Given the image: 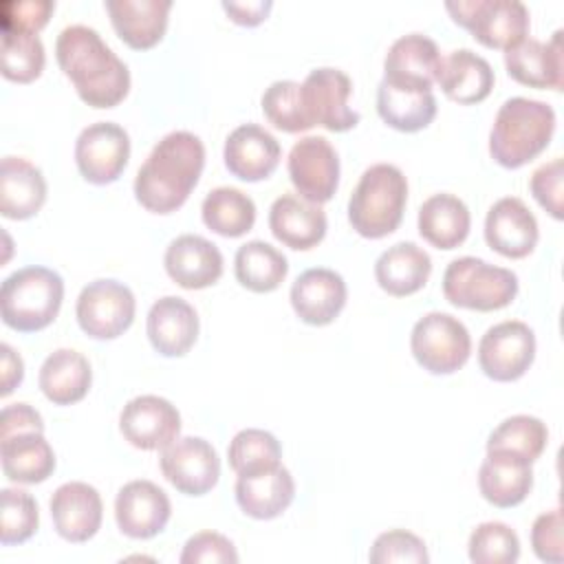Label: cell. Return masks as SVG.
<instances>
[{
    "label": "cell",
    "instance_id": "obj_1",
    "mask_svg": "<svg viewBox=\"0 0 564 564\" xmlns=\"http://www.w3.org/2000/svg\"><path fill=\"white\" fill-rule=\"evenodd\" d=\"M55 57L79 99L93 108H112L130 90L128 64L86 24H70L59 31Z\"/></svg>",
    "mask_w": 564,
    "mask_h": 564
},
{
    "label": "cell",
    "instance_id": "obj_2",
    "mask_svg": "<svg viewBox=\"0 0 564 564\" xmlns=\"http://www.w3.org/2000/svg\"><path fill=\"white\" fill-rule=\"evenodd\" d=\"M205 167V145L187 130L167 132L134 176L137 200L154 214L178 209L196 187Z\"/></svg>",
    "mask_w": 564,
    "mask_h": 564
},
{
    "label": "cell",
    "instance_id": "obj_3",
    "mask_svg": "<svg viewBox=\"0 0 564 564\" xmlns=\"http://www.w3.org/2000/svg\"><path fill=\"white\" fill-rule=\"evenodd\" d=\"M553 132L555 110L551 104L511 97L496 112L489 132V154L498 165L518 170L549 148Z\"/></svg>",
    "mask_w": 564,
    "mask_h": 564
},
{
    "label": "cell",
    "instance_id": "obj_4",
    "mask_svg": "<svg viewBox=\"0 0 564 564\" xmlns=\"http://www.w3.org/2000/svg\"><path fill=\"white\" fill-rule=\"evenodd\" d=\"M405 203V174L392 163H375L359 176L348 198V220L359 236L377 240L401 225Z\"/></svg>",
    "mask_w": 564,
    "mask_h": 564
},
{
    "label": "cell",
    "instance_id": "obj_5",
    "mask_svg": "<svg viewBox=\"0 0 564 564\" xmlns=\"http://www.w3.org/2000/svg\"><path fill=\"white\" fill-rule=\"evenodd\" d=\"M64 280L48 267H22L7 275L0 286L2 322L20 333L46 328L59 313Z\"/></svg>",
    "mask_w": 564,
    "mask_h": 564
},
{
    "label": "cell",
    "instance_id": "obj_6",
    "mask_svg": "<svg viewBox=\"0 0 564 564\" xmlns=\"http://www.w3.org/2000/svg\"><path fill=\"white\" fill-rule=\"evenodd\" d=\"M443 295L452 306L469 311H498L518 295V275L476 256H463L443 273Z\"/></svg>",
    "mask_w": 564,
    "mask_h": 564
},
{
    "label": "cell",
    "instance_id": "obj_7",
    "mask_svg": "<svg viewBox=\"0 0 564 564\" xmlns=\"http://www.w3.org/2000/svg\"><path fill=\"white\" fill-rule=\"evenodd\" d=\"M410 350L416 364L432 375H452L471 355L467 326L443 311H430L416 319L410 333Z\"/></svg>",
    "mask_w": 564,
    "mask_h": 564
},
{
    "label": "cell",
    "instance_id": "obj_8",
    "mask_svg": "<svg viewBox=\"0 0 564 564\" xmlns=\"http://www.w3.org/2000/svg\"><path fill=\"white\" fill-rule=\"evenodd\" d=\"M452 20L487 48H511L529 33V9L520 0H447Z\"/></svg>",
    "mask_w": 564,
    "mask_h": 564
},
{
    "label": "cell",
    "instance_id": "obj_9",
    "mask_svg": "<svg viewBox=\"0 0 564 564\" xmlns=\"http://www.w3.org/2000/svg\"><path fill=\"white\" fill-rule=\"evenodd\" d=\"M134 293L112 278L88 282L75 304L77 324L93 339H115L123 335L134 319Z\"/></svg>",
    "mask_w": 564,
    "mask_h": 564
},
{
    "label": "cell",
    "instance_id": "obj_10",
    "mask_svg": "<svg viewBox=\"0 0 564 564\" xmlns=\"http://www.w3.org/2000/svg\"><path fill=\"white\" fill-rule=\"evenodd\" d=\"M352 93L350 77L333 66L313 68L300 84V99L311 126L330 132H346L359 123V112L348 106Z\"/></svg>",
    "mask_w": 564,
    "mask_h": 564
},
{
    "label": "cell",
    "instance_id": "obj_11",
    "mask_svg": "<svg viewBox=\"0 0 564 564\" xmlns=\"http://www.w3.org/2000/svg\"><path fill=\"white\" fill-rule=\"evenodd\" d=\"M535 359V335L520 319H505L485 330L478 344L480 370L494 381L520 379Z\"/></svg>",
    "mask_w": 564,
    "mask_h": 564
},
{
    "label": "cell",
    "instance_id": "obj_12",
    "mask_svg": "<svg viewBox=\"0 0 564 564\" xmlns=\"http://www.w3.org/2000/svg\"><path fill=\"white\" fill-rule=\"evenodd\" d=\"M159 467L165 480L185 496H203L220 478V458L212 443L200 436L174 438L161 449Z\"/></svg>",
    "mask_w": 564,
    "mask_h": 564
},
{
    "label": "cell",
    "instance_id": "obj_13",
    "mask_svg": "<svg viewBox=\"0 0 564 564\" xmlns=\"http://www.w3.org/2000/svg\"><path fill=\"white\" fill-rule=\"evenodd\" d=\"M297 194L315 205L330 200L339 185V156L326 137L308 134L293 143L286 161Z\"/></svg>",
    "mask_w": 564,
    "mask_h": 564
},
{
    "label": "cell",
    "instance_id": "obj_14",
    "mask_svg": "<svg viewBox=\"0 0 564 564\" xmlns=\"http://www.w3.org/2000/svg\"><path fill=\"white\" fill-rule=\"evenodd\" d=\"M130 159V137L115 121L86 126L75 141L79 174L93 185H108L121 176Z\"/></svg>",
    "mask_w": 564,
    "mask_h": 564
},
{
    "label": "cell",
    "instance_id": "obj_15",
    "mask_svg": "<svg viewBox=\"0 0 564 564\" xmlns=\"http://www.w3.org/2000/svg\"><path fill=\"white\" fill-rule=\"evenodd\" d=\"M119 430L132 447L154 452L178 438L181 414L167 399L159 394H141L123 405Z\"/></svg>",
    "mask_w": 564,
    "mask_h": 564
},
{
    "label": "cell",
    "instance_id": "obj_16",
    "mask_svg": "<svg viewBox=\"0 0 564 564\" xmlns=\"http://www.w3.org/2000/svg\"><path fill=\"white\" fill-rule=\"evenodd\" d=\"M441 66L436 42L423 33H408L394 40L383 59V82L414 93L432 90Z\"/></svg>",
    "mask_w": 564,
    "mask_h": 564
},
{
    "label": "cell",
    "instance_id": "obj_17",
    "mask_svg": "<svg viewBox=\"0 0 564 564\" xmlns=\"http://www.w3.org/2000/svg\"><path fill=\"white\" fill-rule=\"evenodd\" d=\"M172 516L167 494L152 480H130L115 498V520L123 535L150 540L159 535Z\"/></svg>",
    "mask_w": 564,
    "mask_h": 564
},
{
    "label": "cell",
    "instance_id": "obj_18",
    "mask_svg": "<svg viewBox=\"0 0 564 564\" xmlns=\"http://www.w3.org/2000/svg\"><path fill=\"white\" fill-rule=\"evenodd\" d=\"M51 520L59 538L73 544L88 542L101 527L104 502L99 491L82 480L59 485L51 496Z\"/></svg>",
    "mask_w": 564,
    "mask_h": 564
},
{
    "label": "cell",
    "instance_id": "obj_19",
    "mask_svg": "<svg viewBox=\"0 0 564 564\" xmlns=\"http://www.w3.org/2000/svg\"><path fill=\"white\" fill-rule=\"evenodd\" d=\"M505 66L509 77L522 86L531 88H553L564 86V44L562 29H557L549 42L535 37H524L505 51Z\"/></svg>",
    "mask_w": 564,
    "mask_h": 564
},
{
    "label": "cell",
    "instance_id": "obj_20",
    "mask_svg": "<svg viewBox=\"0 0 564 564\" xmlns=\"http://www.w3.org/2000/svg\"><path fill=\"white\" fill-rule=\"evenodd\" d=\"M540 238L538 220L533 212L518 196L498 198L485 218L487 245L511 260L527 258Z\"/></svg>",
    "mask_w": 564,
    "mask_h": 564
},
{
    "label": "cell",
    "instance_id": "obj_21",
    "mask_svg": "<svg viewBox=\"0 0 564 564\" xmlns=\"http://www.w3.org/2000/svg\"><path fill=\"white\" fill-rule=\"evenodd\" d=\"M278 139L258 123H242L229 132L223 148L225 167L240 181L269 178L280 163Z\"/></svg>",
    "mask_w": 564,
    "mask_h": 564
},
{
    "label": "cell",
    "instance_id": "obj_22",
    "mask_svg": "<svg viewBox=\"0 0 564 564\" xmlns=\"http://www.w3.org/2000/svg\"><path fill=\"white\" fill-rule=\"evenodd\" d=\"M346 282L344 278L326 267L306 269L291 284V306L295 315L311 326L330 324L346 304Z\"/></svg>",
    "mask_w": 564,
    "mask_h": 564
},
{
    "label": "cell",
    "instance_id": "obj_23",
    "mask_svg": "<svg viewBox=\"0 0 564 564\" xmlns=\"http://www.w3.org/2000/svg\"><path fill=\"white\" fill-rule=\"evenodd\" d=\"M167 275L183 289L196 291L218 282L223 275L220 249L196 234H183L174 238L163 256Z\"/></svg>",
    "mask_w": 564,
    "mask_h": 564
},
{
    "label": "cell",
    "instance_id": "obj_24",
    "mask_svg": "<svg viewBox=\"0 0 564 564\" xmlns=\"http://www.w3.org/2000/svg\"><path fill=\"white\" fill-rule=\"evenodd\" d=\"M145 330L152 348L159 355L183 357L198 337V315L187 300L165 295L150 306Z\"/></svg>",
    "mask_w": 564,
    "mask_h": 564
},
{
    "label": "cell",
    "instance_id": "obj_25",
    "mask_svg": "<svg viewBox=\"0 0 564 564\" xmlns=\"http://www.w3.org/2000/svg\"><path fill=\"white\" fill-rule=\"evenodd\" d=\"M326 227L324 209L295 194H282L271 203L269 229L275 240L291 249H313L324 240Z\"/></svg>",
    "mask_w": 564,
    "mask_h": 564
},
{
    "label": "cell",
    "instance_id": "obj_26",
    "mask_svg": "<svg viewBox=\"0 0 564 564\" xmlns=\"http://www.w3.org/2000/svg\"><path fill=\"white\" fill-rule=\"evenodd\" d=\"M533 487L531 463L509 452H487L478 469V489L482 498L498 507L509 509L520 505Z\"/></svg>",
    "mask_w": 564,
    "mask_h": 564
},
{
    "label": "cell",
    "instance_id": "obj_27",
    "mask_svg": "<svg viewBox=\"0 0 564 564\" xmlns=\"http://www.w3.org/2000/svg\"><path fill=\"white\" fill-rule=\"evenodd\" d=\"M170 9L172 0H106L117 35L137 51L152 48L163 40Z\"/></svg>",
    "mask_w": 564,
    "mask_h": 564
},
{
    "label": "cell",
    "instance_id": "obj_28",
    "mask_svg": "<svg viewBox=\"0 0 564 564\" xmlns=\"http://www.w3.org/2000/svg\"><path fill=\"white\" fill-rule=\"evenodd\" d=\"M496 75L491 64L469 48H456L441 57L436 84L456 104H478L489 97Z\"/></svg>",
    "mask_w": 564,
    "mask_h": 564
},
{
    "label": "cell",
    "instance_id": "obj_29",
    "mask_svg": "<svg viewBox=\"0 0 564 564\" xmlns=\"http://www.w3.org/2000/svg\"><path fill=\"white\" fill-rule=\"evenodd\" d=\"M295 498V482L286 467L278 465L269 471L238 476L236 502L245 516L253 520H273L282 516Z\"/></svg>",
    "mask_w": 564,
    "mask_h": 564
},
{
    "label": "cell",
    "instance_id": "obj_30",
    "mask_svg": "<svg viewBox=\"0 0 564 564\" xmlns=\"http://www.w3.org/2000/svg\"><path fill=\"white\" fill-rule=\"evenodd\" d=\"M46 200V181L31 161L4 156L0 165V212L4 218L35 216Z\"/></svg>",
    "mask_w": 564,
    "mask_h": 564
},
{
    "label": "cell",
    "instance_id": "obj_31",
    "mask_svg": "<svg viewBox=\"0 0 564 564\" xmlns=\"http://www.w3.org/2000/svg\"><path fill=\"white\" fill-rule=\"evenodd\" d=\"M432 273V260L425 249L414 242H397L388 247L375 262L377 284L394 297H405L425 286Z\"/></svg>",
    "mask_w": 564,
    "mask_h": 564
},
{
    "label": "cell",
    "instance_id": "obj_32",
    "mask_svg": "<svg viewBox=\"0 0 564 564\" xmlns=\"http://www.w3.org/2000/svg\"><path fill=\"white\" fill-rule=\"evenodd\" d=\"M2 474L22 485L44 482L55 469V454L42 432H18L0 438Z\"/></svg>",
    "mask_w": 564,
    "mask_h": 564
},
{
    "label": "cell",
    "instance_id": "obj_33",
    "mask_svg": "<svg viewBox=\"0 0 564 564\" xmlns=\"http://www.w3.org/2000/svg\"><path fill=\"white\" fill-rule=\"evenodd\" d=\"M37 381L51 403L70 405L88 394L93 370L82 352L73 348H57L44 359Z\"/></svg>",
    "mask_w": 564,
    "mask_h": 564
},
{
    "label": "cell",
    "instance_id": "obj_34",
    "mask_svg": "<svg viewBox=\"0 0 564 564\" xmlns=\"http://www.w3.org/2000/svg\"><path fill=\"white\" fill-rule=\"evenodd\" d=\"M419 234L423 240H427L436 249H456L465 242L471 216L467 205L447 192L432 194L423 205L419 207Z\"/></svg>",
    "mask_w": 564,
    "mask_h": 564
},
{
    "label": "cell",
    "instance_id": "obj_35",
    "mask_svg": "<svg viewBox=\"0 0 564 564\" xmlns=\"http://www.w3.org/2000/svg\"><path fill=\"white\" fill-rule=\"evenodd\" d=\"M236 280L253 291L269 293L275 291L289 273L286 256L264 240H249L238 247L234 258Z\"/></svg>",
    "mask_w": 564,
    "mask_h": 564
},
{
    "label": "cell",
    "instance_id": "obj_36",
    "mask_svg": "<svg viewBox=\"0 0 564 564\" xmlns=\"http://www.w3.org/2000/svg\"><path fill=\"white\" fill-rule=\"evenodd\" d=\"M377 112L390 128L399 132H419L436 117V99L432 90H403L381 79L377 88Z\"/></svg>",
    "mask_w": 564,
    "mask_h": 564
},
{
    "label": "cell",
    "instance_id": "obj_37",
    "mask_svg": "<svg viewBox=\"0 0 564 564\" xmlns=\"http://www.w3.org/2000/svg\"><path fill=\"white\" fill-rule=\"evenodd\" d=\"M203 223L218 236H245L256 223V203L238 187H216L207 192L200 205Z\"/></svg>",
    "mask_w": 564,
    "mask_h": 564
},
{
    "label": "cell",
    "instance_id": "obj_38",
    "mask_svg": "<svg viewBox=\"0 0 564 564\" xmlns=\"http://www.w3.org/2000/svg\"><path fill=\"white\" fill-rule=\"evenodd\" d=\"M546 443L549 430L542 419L531 414H513L491 430L487 452H509L533 463L542 456Z\"/></svg>",
    "mask_w": 564,
    "mask_h": 564
},
{
    "label": "cell",
    "instance_id": "obj_39",
    "mask_svg": "<svg viewBox=\"0 0 564 564\" xmlns=\"http://www.w3.org/2000/svg\"><path fill=\"white\" fill-rule=\"evenodd\" d=\"M227 458L229 467L238 476H251L282 465V445L271 432L247 427L231 438L227 447Z\"/></svg>",
    "mask_w": 564,
    "mask_h": 564
},
{
    "label": "cell",
    "instance_id": "obj_40",
    "mask_svg": "<svg viewBox=\"0 0 564 564\" xmlns=\"http://www.w3.org/2000/svg\"><path fill=\"white\" fill-rule=\"evenodd\" d=\"M44 44L37 33L2 29V75L9 82L29 84L44 70Z\"/></svg>",
    "mask_w": 564,
    "mask_h": 564
},
{
    "label": "cell",
    "instance_id": "obj_41",
    "mask_svg": "<svg viewBox=\"0 0 564 564\" xmlns=\"http://www.w3.org/2000/svg\"><path fill=\"white\" fill-rule=\"evenodd\" d=\"M467 553L476 564H513L520 557V538L505 522H482L471 531Z\"/></svg>",
    "mask_w": 564,
    "mask_h": 564
},
{
    "label": "cell",
    "instance_id": "obj_42",
    "mask_svg": "<svg viewBox=\"0 0 564 564\" xmlns=\"http://www.w3.org/2000/svg\"><path fill=\"white\" fill-rule=\"evenodd\" d=\"M269 123L282 132H304L313 128L304 115L300 99V84L293 79H278L269 84L260 99Z\"/></svg>",
    "mask_w": 564,
    "mask_h": 564
},
{
    "label": "cell",
    "instance_id": "obj_43",
    "mask_svg": "<svg viewBox=\"0 0 564 564\" xmlns=\"http://www.w3.org/2000/svg\"><path fill=\"white\" fill-rule=\"evenodd\" d=\"M2 496V511H0V542L4 546L26 542L40 524L37 502L24 489L4 487Z\"/></svg>",
    "mask_w": 564,
    "mask_h": 564
},
{
    "label": "cell",
    "instance_id": "obj_44",
    "mask_svg": "<svg viewBox=\"0 0 564 564\" xmlns=\"http://www.w3.org/2000/svg\"><path fill=\"white\" fill-rule=\"evenodd\" d=\"M368 560L372 564H427L430 555L419 535L405 529H392L377 535Z\"/></svg>",
    "mask_w": 564,
    "mask_h": 564
},
{
    "label": "cell",
    "instance_id": "obj_45",
    "mask_svg": "<svg viewBox=\"0 0 564 564\" xmlns=\"http://www.w3.org/2000/svg\"><path fill=\"white\" fill-rule=\"evenodd\" d=\"M181 564H236L238 553L229 538L216 531L194 533L181 553Z\"/></svg>",
    "mask_w": 564,
    "mask_h": 564
},
{
    "label": "cell",
    "instance_id": "obj_46",
    "mask_svg": "<svg viewBox=\"0 0 564 564\" xmlns=\"http://www.w3.org/2000/svg\"><path fill=\"white\" fill-rule=\"evenodd\" d=\"M562 183H564V161L560 156L542 163L529 181V189L533 198L546 209L555 220H562L564 205H562Z\"/></svg>",
    "mask_w": 564,
    "mask_h": 564
},
{
    "label": "cell",
    "instance_id": "obj_47",
    "mask_svg": "<svg viewBox=\"0 0 564 564\" xmlns=\"http://www.w3.org/2000/svg\"><path fill=\"white\" fill-rule=\"evenodd\" d=\"M564 520H562V509H551L540 513L533 520L531 527V546L538 560L549 562V564H562L564 562Z\"/></svg>",
    "mask_w": 564,
    "mask_h": 564
},
{
    "label": "cell",
    "instance_id": "obj_48",
    "mask_svg": "<svg viewBox=\"0 0 564 564\" xmlns=\"http://www.w3.org/2000/svg\"><path fill=\"white\" fill-rule=\"evenodd\" d=\"M55 2L51 0H9L2 4V29H20L37 33L51 18Z\"/></svg>",
    "mask_w": 564,
    "mask_h": 564
},
{
    "label": "cell",
    "instance_id": "obj_49",
    "mask_svg": "<svg viewBox=\"0 0 564 564\" xmlns=\"http://www.w3.org/2000/svg\"><path fill=\"white\" fill-rule=\"evenodd\" d=\"M18 432H44L42 414L29 403H11L0 414V438Z\"/></svg>",
    "mask_w": 564,
    "mask_h": 564
},
{
    "label": "cell",
    "instance_id": "obj_50",
    "mask_svg": "<svg viewBox=\"0 0 564 564\" xmlns=\"http://www.w3.org/2000/svg\"><path fill=\"white\" fill-rule=\"evenodd\" d=\"M273 2L271 0H251V2H223V9L231 15L236 24L242 26H256L262 20H267Z\"/></svg>",
    "mask_w": 564,
    "mask_h": 564
},
{
    "label": "cell",
    "instance_id": "obj_51",
    "mask_svg": "<svg viewBox=\"0 0 564 564\" xmlns=\"http://www.w3.org/2000/svg\"><path fill=\"white\" fill-rule=\"evenodd\" d=\"M0 368H2V390L0 394L7 397L13 392V388H18L24 379V364H22V357L9 346V344H2L0 346Z\"/></svg>",
    "mask_w": 564,
    "mask_h": 564
}]
</instances>
